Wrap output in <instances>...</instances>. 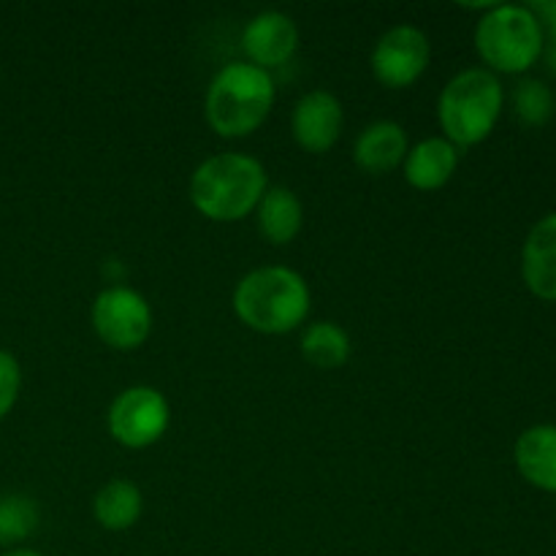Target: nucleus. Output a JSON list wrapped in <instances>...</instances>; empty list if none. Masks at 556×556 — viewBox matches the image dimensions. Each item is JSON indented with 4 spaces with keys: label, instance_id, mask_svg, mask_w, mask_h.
<instances>
[{
    "label": "nucleus",
    "instance_id": "obj_3",
    "mask_svg": "<svg viewBox=\"0 0 556 556\" xmlns=\"http://www.w3.org/2000/svg\"><path fill=\"white\" fill-rule=\"evenodd\" d=\"M275 103L269 71L253 63H228L217 71L204 98L206 125L223 139H242L266 123Z\"/></svg>",
    "mask_w": 556,
    "mask_h": 556
},
{
    "label": "nucleus",
    "instance_id": "obj_18",
    "mask_svg": "<svg viewBox=\"0 0 556 556\" xmlns=\"http://www.w3.org/2000/svg\"><path fill=\"white\" fill-rule=\"evenodd\" d=\"M38 527V508L25 494L0 497V546H16L27 541Z\"/></svg>",
    "mask_w": 556,
    "mask_h": 556
},
{
    "label": "nucleus",
    "instance_id": "obj_4",
    "mask_svg": "<svg viewBox=\"0 0 556 556\" xmlns=\"http://www.w3.org/2000/svg\"><path fill=\"white\" fill-rule=\"evenodd\" d=\"M505 106V90L489 68H467L443 87L438 101L443 139L459 147H476L492 136Z\"/></svg>",
    "mask_w": 556,
    "mask_h": 556
},
{
    "label": "nucleus",
    "instance_id": "obj_8",
    "mask_svg": "<svg viewBox=\"0 0 556 556\" xmlns=\"http://www.w3.org/2000/svg\"><path fill=\"white\" fill-rule=\"evenodd\" d=\"M429 58H432L429 38L418 27L396 25L375 43L372 74L389 90H402L421 79Z\"/></svg>",
    "mask_w": 556,
    "mask_h": 556
},
{
    "label": "nucleus",
    "instance_id": "obj_1",
    "mask_svg": "<svg viewBox=\"0 0 556 556\" xmlns=\"http://www.w3.org/2000/svg\"><path fill=\"white\" fill-rule=\"evenodd\" d=\"M266 193V168L242 152H223L201 163L190 177V201L215 223L244 220Z\"/></svg>",
    "mask_w": 556,
    "mask_h": 556
},
{
    "label": "nucleus",
    "instance_id": "obj_15",
    "mask_svg": "<svg viewBox=\"0 0 556 556\" xmlns=\"http://www.w3.org/2000/svg\"><path fill=\"white\" fill-rule=\"evenodd\" d=\"M258 228L271 244H288L302 231L304 210L291 188H266L258 204Z\"/></svg>",
    "mask_w": 556,
    "mask_h": 556
},
{
    "label": "nucleus",
    "instance_id": "obj_6",
    "mask_svg": "<svg viewBox=\"0 0 556 556\" xmlns=\"http://www.w3.org/2000/svg\"><path fill=\"white\" fill-rule=\"evenodd\" d=\"M92 329L114 351H136L152 331V309L134 288H106L92 302Z\"/></svg>",
    "mask_w": 556,
    "mask_h": 556
},
{
    "label": "nucleus",
    "instance_id": "obj_16",
    "mask_svg": "<svg viewBox=\"0 0 556 556\" xmlns=\"http://www.w3.org/2000/svg\"><path fill=\"white\" fill-rule=\"evenodd\" d=\"M141 508H144V500H141L139 486L123 478L109 481L92 500V516L109 532L130 530L139 521Z\"/></svg>",
    "mask_w": 556,
    "mask_h": 556
},
{
    "label": "nucleus",
    "instance_id": "obj_5",
    "mask_svg": "<svg viewBox=\"0 0 556 556\" xmlns=\"http://www.w3.org/2000/svg\"><path fill=\"white\" fill-rule=\"evenodd\" d=\"M476 49L492 74H527L543 58V30L530 5L494 3L476 25Z\"/></svg>",
    "mask_w": 556,
    "mask_h": 556
},
{
    "label": "nucleus",
    "instance_id": "obj_20",
    "mask_svg": "<svg viewBox=\"0 0 556 556\" xmlns=\"http://www.w3.org/2000/svg\"><path fill=\"white\" fill-rule=\"evenodd\" d=\"M22 369L20 362L9 351H0V421L11 413V407L20 400Z\"/></svg>",
    "mask_w": 556,
    "mask_h": 556
},
{
    "label": "nucleus",
    "instance_id": "obj_13",
    "mask_svg": "<svg viewBox=\"0 0 556 556\" xmlns=\"http://www.w3.org/2000/svg\"><path fill=\"white\" fill-rule=\"evenodd\" d=\"M407 157V134L400 123L380 119L362 130L353 147V161L367 174H389Z\"/></svg>",
    "mask_w": 556,
    "mask_h": 556
},
{
    "label": "nucleus",
    "instance_id": "obj_7",
    "mask_svg": "<svg viewBox=\"0 0 556 556\" xmlns=\"http://www.w3.org/2000/svg\"><path fill=\"white\" fill-rule=\"evenodd\" d=\"M168 402L150 386H134L117 394L109 407V432L125 448H150L168 429Z\"/></svg>",
    "mask_w": 556,
    "mask_h": 556
},
{
    "label": "nucleus",
    "instance_id": "obj_11",
    "mask_svg": "<svg viewBox=\"0 0 556 556\" xmlns=\"http://www.w3.org/2000/svg\"><path fill=\"white\" fill-rule=\"evenodd\" d=\"M521 277L532 296L556 302V212L530 228L521 248Z\"/></svg>",
    "mask_w": 556,
    "mask_h": 556
},
{
    "label": "nucleus",
    "instance_id": "obj_17",
    "mask_svg": "<svg viewBox=\"0 0 556 556\" xmlns=\"http://www.w3.org/2000/svg\"><path fill=\"white\" fill-rule=\"evenodd\" d=\"M302 356L313 364L315 369H337L351 358V337L331 320L307 326L302 334Z\"/></svg>",
    "mask_w": 556,
    "mask_h": 556
},
{
    "label": "nucleus",
    "instance_id": "obj_10",
    "mask_svg": "<svg viewBox=\"0 0 556 556\" xmlns=\"http://www.w3.org/2000/svg\"><path fill=\"white\" fill-rule=\"evenodd\" d=\"M242 47L248 54V63L264 71L280 68L299 49L296 22L280 11H264L248 22L242 33Z\"/></svg>",
    "mask_w": 556,
    "mask_h": 556
},
{
    "label": "nucleus",
    "instance_id": "obj_21",
    "mask_svg": "<svg viewBox=\"0 0 556 556\" xmlns=\"http://www.w3.org/2000/svg\"><path fill=\"white\" fill-rule=\"evenodd\" d=\"M527 5H530L532 14L541 22L543 52H552V49H556V0H535V3Z\"/></svg>",
    "mask_w": 556,
    "mask_h": 556
},
{
    "label": "nucleus",
    "instance_id": "obj_12",
    "mask_svg": "<svg viewBox=\"0 0 556 556\" xmlns=\"http://www.w3.org/2000/svg\"><path fill=\"white\" fill-rule=\"evenodd\" d=\"M514 462L530 486L556 494V424L525 429L516 440Z\"/></svg>",
    "mask_w": 556,
    "mask_h": 556
},
{
    "label": "nucleus",
    "instance_id": "obj_22",
    "mask_svg": "<svg viewBox=\"0 0 556 556\" xmlns=\"http://www.w3.org/2000/svg\"><path fill=\"white\" fill-rule=\"evenodd\" d=\"M3 556H41L38 552H33V548H14V552L3 554Z\"/></svg>",
    "mask_w": 556,
    "mask_h": 556
},
{
    "label": "nucleus",
    "instance_id": "obj_19",
    "mask_svg": "<svg viewBox=\"0 0 556 556\" xmlns=\"http://www.w3.org/2000/svg\"><path fill=\"white\" fill-rule=\"evenodd\" d=\"M554 92L541 79H521L514 90V114L527 128H543L554 117Z\"/></svg>",
    "mask_w": 556,
    "mask_h": 556
},
{
    "label": "nucleus",
    "instance_id": "obj_2",
    "mask_svg": "<svg viewBox=\"0 0 556 556\" xmlns=\"http://www.w3.org/2000/svg\"><path fill=\"white\" fill-rule=\"evenodd\" d=\"M233 313L258 334H288L309 313V288L288 266H261L244 275L233 291Z\"/></svg>",
    "mask_w": 556,
    "mask_h": 556
},
{
    "label": "nucleus",
    "instance_id": "obj_14",
    "mask_svg": "<svg viewBox=\"0 0 556 556\" xmlns=\"http://www.w3.org/2000/svg\"><path fill=\"white\" fill-rule=\"evenodd\" d=\"M459 166V150L443 136L418 141L413 150H407L405 179L416 190H440L451 182Z\"/></svg>",
    "mask_w": 556,
    "mask_h": 556
},
{
    "label": "nucleus",
    "instance_id": "obj_9",
    "mask_svg": "<svg viewBox=\"0 0 556 556\" xmlns=\"http://www.w3.org/2000/svg\"><path fill=\"white\" fill-rule=\"evenodd\" d=\"M342 103L329 90H313L293 106L291 134L304 152L324 155L337 144L342 130Z\"/></svg>",
    "mask_w": 556,
    "mask_h": 556
}]
</instances>
